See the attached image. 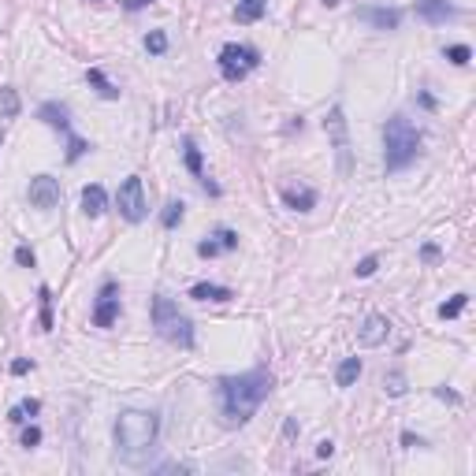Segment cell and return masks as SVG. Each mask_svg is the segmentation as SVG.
Segmentation results:
<instances>
[{
  "label": "cell",
  "mask_w": 476,
  "mask_h": 476,
  "mask_svg": "<svg viewBox=\"0 0 476 476\" xmlns=\"http://www.w3.org/2000/svg\"><path fill=\"white\" fill-rule=\"evenodd\" d=\"M0 145H4V130H0Z\"/></svg>",
  "instance_id": "60d3db41"
},
{
  "label": "cell",
  "mask_w": 476,
  "mask_h": 476,
  "mask_svg": "<svg viewBox=\"0 0 476 476\" xmlns=\"http://www.w3.org/2000/svg\"><path fill=\"white\" fill-rule=\"evenodd\" d=\"M272 387H275V380H272L268 369H250L242 376H223L220 387H216L223 421L227 424H245L257 413V406L272 395Z\"/></svg>",
  "instance_id": "6da1fadb"
},
{
  "label": "cell",
  "mask_w": 476,
  "mask_h": 476,
  "mask_svg": "<svg viewBox=\"0 0 476 476\" xmlns=\"http://www.w3.org/2000/svg\"><path fill=\"white\" fill-rule=\"evenodd\" d=\"M376 265H380V257H365V260H361V265L354 268V272H357V279H369V275L376 272Z\"/></svg>",
  "instance_id": "1f68e13d"
},
{
  "label": "cell",
  "mask_w": 476,
  "mask_h": 476,
  "mask_svg": "<svg viewBox=\"0 0 476 476\" xmlns=\"http://www.w3.org/2000/svg\"><path fill=\"white\" fill-rule=\"evenodd\" d=\"M183 216H186V205L183 201H168V205H164V212H160V223L171 231V227L183 223Z\"/></svg>",
  "instance_id": "cb8c5ba5"
},
{
  "label": "cell",
  "mask_w": 476,
  "mask_h": 476,
  "mask_svg": "<svg viewBox=\"0 0 476 476\" xmlns=\"http://www.w3.org/2000/svg\"><path fill=\"white\" fill-rule=\"evenodd\" d=\"M265 11H268V0H238V4H235V19L242 26H250V23L265 19Z\"/></svg>",
  "instance_id": "e0dca14e"
},
{
  "label": "cell",
  "mask_w": 476,
  "mask_h": 476,
  "mask_svg": "<svg viewBox=\"0 0 476 476\" xmlns=\"http://www.w3.org/2000/svg\"><path fill=\"white\" fill-rule=\"evenodd\" d=\"M465 305H469V294H454L450 302H443V305H439V317H443V320H454Z\"/></svg>",
  "instance_id": "484cf974"
},
{
  "label": "cell",
  "mask_w": 476,
  "mask_h": 476,
  "mask_svg": "<svg viewBox=\"0 0 476 476\" xmlns=\"http://www.w3.org/2000/svg\"><path fill=\"white\" fill-rule=\"evenodd\" d=\"M30 369H34V361H26V357H19V361H11V372H15V376H26Z\"/></svg>",
  "instance_id": "836d02e7"
},
{
  "label": "cell",
  "mask_w": 476,
  "mask_h": 476,
  "mask_svg": "<svg viewBox=\"0 0 476 476\" xmlns=\"http://www.w3.org/2000/svg\"><path fill=\"white\" fill-rule=\"evenodd\" d=\"M82 212H86L90 220H101V216H105V212H108V194H105V186L90 183L86 190H82Z\"/></svg>",
  "instance_id": "9a60e30c"
},
{
  "label": "cell",
  "mask_w": 476,
  "mask_h": 476,
  "mask_svg": "<svg viewBox=\"0 0 476 476\" xmlns=\"http://www.w3.org/2000/svg\"><path fill=\"white\" fill-rule=\"evenodd\" d=\"M15 260H19L23 268H34V265H38V257H34V250H30V245H19V250H15Z\"/></svg>",
  "instance_id": "4dcf8cb0"
},
{
  "label": "cell",
  "mask_w": 476,
  "mask_h": 476,
  "mask_svg": "<svg viewBox=\"0 0 476 476\" xmlns=\"http://www.w3.org/2000/svg\"><path fill=\"white\" fill-rule=\"evenodd\" d=\"M283 201L294 212H309L317 205V190H309V186H283Z\"/></svg>",
  "instance_id": "2e32d148"
},
{
  "label": "cell",
  "mask_w": 476,
  "mask_h": 476,
  "mask_svg": "<svg viewBox=\"0 0 476 476\" xmlns=\"http://www.w3.org/2000/svg\"><path fill=\"white\" fill-rule=\"evenodd\" d=\"M384 391H387L391 398H402V395H406V376H402V372L384 376Z\"/></svg>",
  "instance_id": "f546056e"
},
{
  "label": "cell",
  "mask_w": 476,
  "mask_h": 476,
  "mask_svg": "<svg viewBox=\"0 0 476 476\" xmlns=\"http://www.w3.org/2000/svg\"><path fill=\"white\" fill-rule=\"evenodd\" d=\"M402 443H406V447H424V439L413 435V432H402Z\"/></svg>",
  "instance_id": "74e56055"
},
{
  "label": "cell",
  "mask_w": 476,
  "mask_h": 476,
  "mask_svg": "<svg viewBox=\"0 0 476 476\" xmlns=\"http://www.w3.org/2000/svg\"><path fill=\"white\" fill-rule=\"evenodd\" d=\"M145 48H149L153 56H164L168 53V34H164V30H149V34H145Z\"/></svg>",
  "instance_id": "f1b7e54d"
},
{
  "label": "cell",
  "mask_w": 476,
  "mask_h": 476,
  "mask_svg": "<svg viewBox=\"0 0 476 476\" xmlns=\"http://www.w3.org/2000/svg\"><path fill=\"white\" fill-rule=\"evenodd\" d=\"M116 320H120V290L108 279L101 287V294H97V305H93V327H112Z\"/></svg>",
  "instance_id": "ba28073f"
},
{
  "label": "cell",
  "mask_w": 476,
  "mask_h": 476,
  "mask_svg": "<svg viewBox=\"0 0 476 476\" xmlns=\"http://www.w3.org/2000/svg\"><path fill=\"white\" fill-rule=\"evenodd\" d=\"M153 327H157V335L164 342H175V347H183V350L194 347V324H190V317L179 313V305L171 298H164V294L153 298Z\"/></svg>",
  "instance_id": "277c9868"
},
{
  "label": "cell",
  "mask_w": 476,
  "mask_h": 476,
  "mask_svg": "<svg viewBox=\"0 0 476 476\" xmlns=\"http://www.w3.org/2000/svg\"><path fill=\"white\" fill-rule=\"evenodd\" d=\"M116 208L127 223H142L145 212H149V201H145V186H142V175H127L123 186L116 194Z\"/></svg>",
  "instance_id": "52a82bcc"
},
{
  "label": "cell",
  "mask_w": 476,
  "mask_h": 476,
  "mask_svg": "<svg viewBox=\"0 0 476 476\" xmlns=\"http://www.w3.org/2000/svg\"><path fill=\"white\" fill-rule=\"evenodd\" d=\"M387 335H391V320L380 317V313H372V317H365V324H361L357 342H361L365 350H372V347H384Z\"/></svg>",
  "instance_id": "30bf717a"
},
{
  "label": "cell",
  "mask_w": 476,
  "mask_h": 476,
  "mask_svg": "<svg viewBox=\"0 0 476 476\" xmlns=\"http://www.w3.org/2000/svg\"><path fill=\"white\" fill-rule=\"evenodd\" d=\"M38 413H41V402H38V398H26V402H19V406L8 409V421H11V424H26L30 417H38Z\"/></svg>",
  "instance_id": "603a6c76"
},
{
  "label": "cell",
  "mask_w": 476,
  "mask_h": 476,
  "mask_svg": "<svg viewBox=\"0 0 476 476\" xmlns=\"http://www.w3.org/2000/svg\"><path fill=\"white\" fill-rule=\"evenodd\" d=\"M38 298H41V332H53V290L41 287Z\"/></svg>",
  "instance_id": "d4e9b609"
},
{
  "label": "cell",
  "mask_w": 476,
  "mask_h": 476,
  "mask_svg": "<svg viewBox=\"0 0 476 476\" xmlns=\"http://www.w3.org/2000/svg\"><path fill=\"white\" fill-rule=\"evenodd\" d=\"M421 153V130L413 127V120L406 116H391L384 127V164L387 171H402L417 160Z\"/></svg>",
  "instance_id": "3957f363"
},
{
  "label": "cell",
  "mask_w": 476,
  "mask_h": 476,
  "mask_svg": "<svg viewBox=\"0 0 476 476\" xmlns=\"http://www.w3.org/2000/svg\"><path fill=\"white\" fill-rule=\"evenodd\" d=\"M216 63H220V75L227 82H242L250 71L260 68V53H257L253 45H223Z\"/></svg>",
  "instance_id": "8992f818"
},
{
  "label": "cell",
  "mask_w": 476,
  "mask_h": 476,
  "mask_svg": "<svg viewBox=\"0 0 476 476\" xmlns=\"http://www.w3.org/2000/svg\"><path fill=\"white\" fill-rule=\"evenodd\" d=\"M324 4H327V8H335V4H339V0H324Z\"/></svg>",
  "instance_id": "ab89813d"
},
{
  "label": "cell",
  "mask_w": 476,
  "mask_h": 476,
  "mask_svg": "<svg viewBox=\"0 0 476 476\" xmlns=\"http://www.w3.org/2000/svg\"><path fill=\"white\" fill-rule=\"evenodd\" d=\"M149 4H153V0H123L127 11H142V8H149Z\"/></svg>",
  "instance_id": "8d00e7d4"
},
{
  "label": "cell",
  "mask_w": 476,
  "mask_h": 476,
  "mask_svg": "<svg viewBox=\"0 0 476 476\" xmlns=\"http://www.w3.org/2000/svg\"><path fill=\"white\" fill-rule=\"evenodd\" d=\"M38 443H41V428H38V424L23 428V447H26V450H30V447H38Z\"/></svg>",
  "instance_id": "d6a6232c"
},
{
  "label": "cell",
  "mask_w": 476,
  "mask_h": 476,
  "mask_svg": "<svg viewBox=\"0 0 476 476\" xmlns=\"http://www.w3.org/2000/svg\"><path fill=\"white\" fill-rule=\"evenodd\" d=\"M231 250H238V235L231 231V227H220L212 238H205V242H198V257H220V253H231Z\"/></svg>",
  "instance_id": "7c38bea8"
},
{
  "label": "cell",
  "mask_w": 476,
  "mask_h": 476,
  "mask_svg": "<svg viewBox=\"0 0 476 476\" xmlns=\"http://www.w3.org/2000/svg\"><path fill=\"white\" fill-rule=\"evenodd\" d=\"M421 257H424V260H439V245H432V242L421 245Z\"/></svg>",
  "instance_id": "d590c367"
},
{
  "label": "cell",
  "mask_w": 476,
  "mask_h": 476,
  "mask_svg": "<svg viewBox=\"0 0 476 476\" xmlns=\"http://www.w3.org/2000/svg\"><path fill=\"white\" fill-rule=\"evenodd\" d=\"M357 19L372 23L376 30H398L402 26V11L398 8H361Z\"/></svg>",
  "instance_id": "4fadbf2b"
},
{
  "label": "cell",
  "mask_w": 476,
  "mask_h": 476,
  "mask_svg": "<svg viewBox=\"0 0 476 476\" xmlns=\"http://www.w3.org/2000/svg\"><path fill=\"white\" fill-rule=\"evenodd\" d=\"M332 454H335V443H332V439L317 443V458H332Z\"/></svg>",
  "instance_id": "e575fe53"
},
{
  "label": "cell",
  "mask_w": 476,
  "mask_h": 476,
  "mask_svg": "<svg viewBox=\"0 0 476 476\" xmlns=\"http://www.w3.org/2000/svg\"><path fill=\"white\" fill-rule=\"evenodd\" d=\"M183 160H186V171L194 179H205V160H201V149H198V142H194L190 134L183 138Z\"/></svg>",
  "instance_id": "d6986e66"
},
{
  "label": "cell",
  "mask_w": 476,
  "mask_h": 476,
  "mask_svg": "<svg viewBox=\"0 0 476 476\" xmlns=\"http://www.w3.org/2000/svg\"><path fill=\"white\" fill-rule=\"evenodd\" d=\"M26 194H30V205L34 208H56L60 205V183L53 175H34Z\"/></svg>",
  "instance_id": "9c48e42d"
},
{
  "label": "cell",
  "mask_w": 476,
  "mask_h": 476,
  "mask_svg": "<svg viewBox=\"0 0 476 476\" xmlns=\"http://www.w3.org/2000/svg\"><path fill=\"white\" fill-rule=\"evenodd\" d=\"M417 15L424 23H432V26H439V23H450V19H458V11L450 0H417Z\"/></svg>",
  "instance_id": "8fae6325"
},
{
  "label": "cell",
  "mask_w": 476,
  "mask_h": 476,
  "mask_svg": "<svg viewBox=\"0 0 476 476\" xmlns=\"http://www.w3.org/2000/svg\"><path fill=\"white\" fill-rule=\"evenodd\" d=\"M324 130H327V138H332L339 175H350V168H354V149H350V127H347V112H342V105H335L332 112H327Z\"/></svg>",
  "instance_id": "5b68a950"
},
{
  "label": "cell",
  "mask_w": 476,
  "mask_h": 476,
  "mask_svg": "<svg viewBox=\"0 0 476 476\" xmlns=\"http://www.w3.org/2000/svg\"><path fill=\"white\" fill-rule=\"evenodd\" d=\"M86 149H90V142L78 138L75 130H71V134H68V164H78L82 157H86Z\"/></svg>",
  "instance_id": "83f0119b"
},
{
  "label": "cell",
  "mask_w": 476,
  "mask_h": 476,
  "mask_svg": "<svg viewBox=\"0 0 476 476\" xmlns=\"http://www.w3.org/2000/svg\"><path fill=\"white\" fill-rule=\"evenodd\" d=\"M86 82H90V86H93L97 93H101V97H105V101H120V86H112L108 75H105L101 68H90V71H86Z\"/></svg>",
  "instance_id": "ffe728a7"
},
{
  "label": "cell",
  "mask_w": 476,
  "mask_h": 476,
  "mask_svg": "<svg viewBox=\"0 0 476 476\" xmlns=\"http://www.w3.org/2000/svg\"><path fill=\"white\" fill-rule=\"evenodd\" d=\"M157 435H160V417L153 409H127L116 421V450L127 462H138L145 450H153Z\"/></svg>",
  "instance_id": "7a4b0ae2"
},
{
  "label": "cell",
  "mask_w": 476,
  "mask_h": 476,
  "mask_svg": "<svg viewBox=\"0 0 476 476\" xmlns=\"http://www.w3.org/2000/svg\"><path fill=\"white\" fill-rule=\"evenodd\" d=\"M23 112V101L11 86H0V120H15Z\"/></svg>",
  "instance_id": "44dd1931"
},
{
  "label": "cell",
  "mask_w": 476,
  "mask_h": 476,
  "mask_svg": "<svg viewBox=\"0 0 476 476\" xmlns=\"http://www.w3.org/2000/svg\"><path fill=\"white\" fill-rule=\"evenodd\" d=\"M443 56H447L454 68H465V63L472 60V48L469 45H447V48H443Z\"/></svg>",
  "instance_id": "4316f807"
},
{
  "label": "cell",
  "mask_w": 476,
  "mask_h": 476,
  "mask_svg": "<svg viewBox=\"0 0 476 476\" xmlns=\"http://www.w3.org/2000/svg\"><path fill=\"white\" fill-rule=\"evenodd\" d=\"M38 120L48 123L53 130H63V134H71V112H68V105H60V101H45V105L38 108Z\"/></svg>",
  "instance_id": "5bb4252c"
},
{
  "label": "cell",
  "mask_w": 476,
  "mask_h": 476,
  "mask_svg": "<svg viewBox=\"0 0 476 476\" xmlns=\"http://www.w3.org/2000/svg\"><path fill=\"white\" fill-rule=\"evenodd\" d=\"M190 298H198V302H231L235 294H231V287H220V283H194Z\"/></svg>",
  "instance_id": "ac0fdd59"
},
{
  "label": "cell",
  "mask_w": 476,
  "mask_h": 476,
  "mask_svg": "<svg viewBox=\"0 0 476 476\" xmlns=\"http://www.w3.org/2000/svg\"><path fill=\"white\" fill-rule=\"evenodd\" d=\"M357 376H361V357H347V361L335 369V384H339V387H354Z\"/></svg>",
  "instance_id": "7402d4cb"
},
{
  "label": "cell",
  "mask_w": 476,
  "mask_h": 476,
  "mask_svg": "<svg viewBox=\"0 0 476 476\" xmlns=\"http://www.w3.org/2000/svg\"><path fill=\"white\" fill-rule=\"evenodd\" d=\"M435 398H443V402H458V395H454V391H447V387H435Z\"/></svg>",
  "instance_id": "f35d334b"
}]
</instances>
